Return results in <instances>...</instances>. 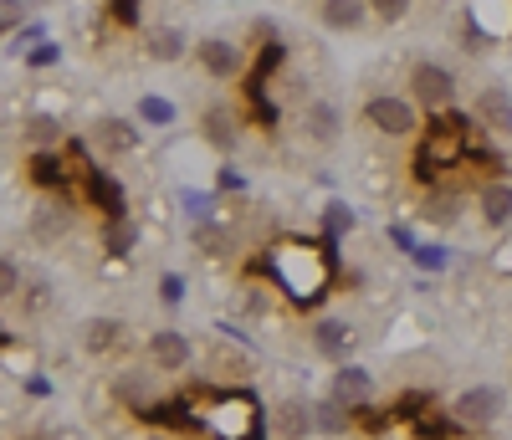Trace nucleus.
I'll use <instances>...</instances> for the list:
<instances>
[{"label":"nucleus","mask_w":512,"mask_h":440,"mask_svg":"<svg viewBox=\"0 0 512 440\" xmlns=\"http://www.w3.org/2000/svg\"><path fill=\"white\" fill-rule=\"evenodd\" d=\"M308 251H313V246H303V241H282V246L272 251V277H277V287H282L292 302H318L323 287H328V251L313 256L308 267H303Z\"/></svg>","instance_id":"f257e3e1"},{"label":"nucleus","mask_w":512,"mask_h":440,"mask_svg":"<svg viewBox=\"0 0 512 440\" xmlns=\"http://www.w3.org/2000/svg\"><path fill=\"white\" fill-rule=\"evenodd\" d=\"M200 425L210 435H221V440H256V425H262V415H256V400L251 394H226V400H216Z\"/></svg>","instance_id":"f03ea898"},{"label":"nucleus","mask_w":512,"mask_h":440,"mask_svg":"<svg viewBox=\"0 0 512 440\" xmlns=\"http://www.w3.org/2000/svg\"><path fill=\"white\" fill-rule=\"evenodd\" d=\"M410 103L425 113H451L456 103V72L441 62H415L410 67Z\"/></svg>","instance_id":"7ed1b4c3"},{"label":"nucleus","mask_w":512,"mask_h":440,"mask_svg":"<svg viewBox=\"0 0 512 440\" xmlns=\"http://www.w3.org/2000/svg\"><path fill=\"white\" fill-rule=\"evenodd\" d=\"M512 36V0H472L466 16V52H487L492 41Z\"/></svg>","instance_id":"20e7f679"},{"label":"nucleus","mask_w":512,"mask_h":440,"mask_svg":"<svg viewBox=\"0 0 512 440\" xmlns=\"http://www.w3.org/2000/svg\"><path fill=\"white\" fill-rule=\"evenodd\" d=\"M502 410H507V394H502L497 384H472V389H461L456 405H451V415L461 420V430H487V425L502 420Z\"/></svg>","instance_id":"39448f33"},{"label":"nucleus","mask_w":512,"mask_h":440,"mask_svg":"<svg viewBox=\"0 0 512 440\" xmlns=\"http://www.w3.org/2000/svg\"><path fill=\"white\" fill-rule=\"evenodd\" d=\"M364 118H369V128H379V134H390V139H410L415 128H420V108L410 103V98H369L364 103Z\"/></svg>","instance_id":"423d86ee"},{"label":"nucleus","mask_w":512,"mask_h":440,"mask_svg":"<svg viewBox=\"0 0 512 440\" xmlns=\"http://www.w3.org/2000/svg\"><path fill=\"white\" fill-rule=\"evenodd\" d=\"M308 338H313V354L318 359H328V364H338V369H344V364H354L349 354H354V323L349 318H318L313 328H308Z\"/></svg>","instance_id":"0eeeda50"},{"label":"nucleus","mask_w":512,"mask_h":440,"mask_svg":"<svg viewBox=\"0 0 512 440\" xmlns=\"http://www.w3.org/2000/svg\"><path fill=\"white\" fill-rule=\"evenodd\" d=\"M195 62L205 67V77H216V82H236L246 72V52L236 47V41H226V36L195 41Z\"/></svg>","instance_id":"6e6552de"},{"label":"nucleus","mask_w":512,"mask_h":440,"mask_svg":"<svg viewBox=\"0 0 512 440\" xmlns=\"http://www.w3.org/2000/svg\"><path fill=\"white\" fill-rule=\"evenodd\" d=\"M93 144L103 149V154H139V144H144V128L134 123V118H118V113H103L98 118V128H93Z\"/></svg>","instance_id":"1a4fd4ad"},{"label":"nucleus","mask_w":512,"mask_h":440,"mask_svg":"<svg viewBox=\"0 0 512 440\" xmlns=\"http://www.w3.org/2000/svg\"><path fill=\"white\" fill-rule=\"evenodd\" d=\"M303 134H308V144L333 149V144H338V134H344V108L328 103V98H313V103L303 108Z\"/></svg>","instance_id":"9d476101"},{"label":"nucleus","mask_w":512,"mask_h":440,"mask_svg":"<svg viewBox=\"0 0 512 440\" xmlns=\"http://www.w3.org/2000/svg\"><path fill=\"white\" fill-rule=\"evenodd\" d=\"M149 364H154L159 374H180V369L190 364V338H185L180 328L149 333Z\"/></svg>","instance_id":"9b49d317"},{"label":"nucleus","mask_w":512,"mask_h":440,"mask_svg":"<svg viewBox=\"0 0 512 440\" xmlns=\"http://www.w3.org/2000/svg\"><path fill=\"white\" fill-rule=\"evenodd\" d=\"M328 394H333L344 410H364V405L374 400V374H369L364 364H344V369L333 374V389H328Z\"/></svg>","instance_id":"f8f14e48"},{"label":"nucleus","mask_w":512,"mask_h":440,"mask_svg":"<svg viewBox=\"0 0 512 440\" xmlns=\"http://www.w3.org/2000/svg\"><path fill=\"white\" fill-rule=\"evenodd\" d=\"M472 118L487 134H512V93L507 87H482L477 103H472Z\"/></svg>","instance_id":"ddd939ff"},{"label":"nucleus","mask_w":512,"mask_h":440,"mask_svg":"<svg viewBox=\"0 0 512 440\" xmlns=\"http://www.w3.org/2000/svg\"><path fill=\"white\" fill-rule=\"evenodd\" d=\"M200 139H205L210 149H221V154H236V144H241V118H236L231 108H205V113H200Z\"/></svg>","instance_id":"4468645a"},{"label":"nucleus","mask_w":512,"mask_h":440,"mask_svg":"<svg viewBox=\"0 0 512 440\" xmlns=\"http://www.w3.org/2000/svg\"><path fill=\"white\" fill-rule=\"evenodd\" d=\"M272 430H277V440H308L318 425H313V405L308 400H282L277 410H272Z\"/></svg>","instance_id":"2eb2a0df"},{"label":"nucleus","mask_w":512,"mask_h":440,"mask_svg":"<svg viewBox=\"0 0 512 440\" xmlns=\"http://www.w3.org/2000/svg\"><path fill=\"white\" fill-rule=\"evenodd\" d=\"M477 215H482V226H492V231L512 226V185L507 180H487L477 190Z\"/></svg>","instance_id":"dca6fc26"},{"label":"nucleus","mask_w":512,"mask_h":440,"mask_svg":"<svg viewBox=\"0 0 512 440\" xmlns=\"http://www.w3.org/2000/svg\"><path fill=\"white\" fill-rule=\"evenodd\" d=\"M21 139H26L31 154H62L67 149V128L57 118H47V113H36V118L21 123Z\"/></svg>","instance_id":"f3484780"},{"label":"nucleus","mask_w":512,"mask_h":440,"mask_svg":"<svg viewBox=\"0 0 512 440\" xmlns=\"http://www.w3.org/2000/svg\"><path fill=\"white\" fill-rule=\"evenodd\" d=\"M185 47H190V41H185L180 26H169V21L144 26V57H149V62H180Z\"/></svg>","instance_id":"a211bd4d"},{"label":"nucleus","mask_w":512,"mask_h":440,"mask_svg":"<svg viewBox=\"0 0 512 440\" xmlns=\"http://www.w3.org/2000/svg\"><path fill=\"white\" fill-rule=\"evenodd\" d=\"M369 16H374L369 0H323V6H318V21L328 31H359Z\"/></svg>","instance_id":"6ab92c4d"},{"label":"nucleus","mask_w":512,"mask_h":440,"mask_svg":"<svg viewBox=\"0 0 512 440\" xmlns=\"http://www.w3.org/2000/svg\"><path fill=\"white\" fill-rule=\"evenodd\" d=\"M420 220H425V226H456V220H461V195L446 190V185H431L425 200H420Z\"/></svg>","instance_id":"aec40b11"},{"label":"nucleus","mask_w":512,"mask_h":440,"mask_svg":"<svg viewBox=\"0 0 512 440\" xmlns=\"http://www.w3.org/2000/svg\"><path fill=\"white\" fill-rule=\"evenodd\" d=\"M98 246H103V256H128V251L139 246V226L128 215H113V220H103Z\"/></svg>","instance_id":"412c9836"},{"label":"nucleus","mask_w":512,"mask_h":440,"mask_svg":"<svg viewBox=\"0 0 512 440\" xmlns=\"http://www.w3.org/2000/svg\"><path fill=\"white\" fill-rule=\"evenodd\" d=\"M67 231H72L67 205H52V200H47V205H36V215H31V236H36V241H47V246H52V241H62Z\"/></svg>","instance_id":"4be33fe9"},{"label":"nucleus","mask_w":512,"mask_h":440,"mask_svg":"<svg viewBox=\"0 0 512 440\" xmlns=\"http://www.w3.org/2000/svg\"><path fill=\"white\" fill-rule=\"evenodd\" d=\"M123 343V323L118 318H88L82 323V348H88V354H113V348Z\"/></svg>","instance_id":"5701e85b"},{"label":"nucleus","mask_w":512,"mask_h":440,"mask_svg":"<svg viewBox=\"0 0 512 440\" xmlns=\"http://www.w3.org/2000/svg\"><path fill=\"white\" fill-rule=\"evenodd\" d=\"M88 195H93V205H103L108 210V220L113 215H128V200H123V190H118V180H113V174L108 169H88Z\"/></svg>","instance_id":"b1692460"},{"label":"nucleus","mask_w":512,"mask_h":440,"mask_svg":"<svg viewBox=\"0 0 512 440\" xmlns=\"http://www.w3.org/2000/svg\"><path fill=\"white\" fill-rule=\"evenodd\" d=\"M354 226H359V210H354L349 200H328V205H323V246H338Z\"/></svg>","instance_id":"393cba45"},{"label":"nucleus","mask_w":512,"mask_h":440,"mask_svg":"<svg viewBox=\"0 0 512 440\" xmlns=\"http://www.w3.org/2000/svg\"><path fill=\"white\" fill-rule=\"evenodd\" d=\"M26 174H31V185H41V190H62V185H67L62 154H31V159H26Z\"/></svg>","instance_id":"a878e982"},{"label":"nucleus","mask_w":512,"mask_h":440,"mask_svg":"<svg viewBox=\"0 0 512 440\" xmlns=\"http://www.w3.org/2000/svg\"><path fill=\"white\" fill-rule=\"evenodd\" d=\"M313 425H318V435H344L354 425V410H344L333 394H323V400H313Z\"/></svg>","instance_id":"bb28decb"},{"label":"nucleus","mask_w":512,"mask_h":440,"mask_svg":"<svg viewBox=\"0 0 512 440\" xmlns=\"http://www.w3.org/2000/svg\"><path fill=\"white\" fill-rule=\"evenodd\" d=\"M190 241H195L205 256H226V251H231V231H221L216 220H205V226H195V231H190Z\"/></svg>","instance_id":"cd10ccee"},{"label":"nucleus","mask_w":512,"mask_h":440,"mask_svg":"<svg viewBox=\"0 0 512 440\" xmlns=\"http://www.w3.org/2000/svg\"><path fill=\"white\" fill-rule=\"evenodd\" d=\"M456 430H461V420H456V415L446 420V415H431V410H425V415L415 420V435H420V440H451Z\"/></svg>","instance_id":"c85d7f7f"},{"label":"nucleus","mask_w":512,"mask_h":440,"mask_svg":"<svg viewBox=\"0 0 512 440\" xmlns=\"http://www.w3.org/2000/svg\"><path fill=\"white\" fill-rule=\"evenodd\" d=\"M139 123H149V128H169V123H175V103H169V98H139Z\"/></svg>","instance_id":"c756f323"},{"label":"nucleus","mask_w":512,"mask_h":440,"mask_svg":"<svg viewBox=\"0 0 512 440\" xmlns=\"http://www.w3.org/2000/svg\"><path fill=\"white\" fill-rule=\"evenodd\" d=\"M369 11L384 21V26H400L410 16V0H369Z\"/></svg>","instance_id":"7c9ffc66"},{"label":"nucleus","mask_w":512,"mask_h":440,"mask_svg":"<svg viewBox=\"0 0 512 440\" xmlns=\"http://www.w3.org/2000/svg\"><path fill=\"white\" fill-rule=\"evenodd\" d=\"M108 16H113L118 26H128V31H134V26L144 21V0H113V6H108Z\"/></svg>","instance_id":"2f4dec72"},{"label":"nucleus","mask_w":512,"mask_h":440,"mask_svg":"<svg viewBox=\"0 0 512 440\" xmlns=\"http://www.w3.org/2000/svg\"><path fill=\"white\" fill-rule=\"evenodd\" d=\"M185 292H190V287H185L180 272H164V277H159V302H164V307H180Z\"/></svg>","instance_id":"473e14b6"},{"label":"nucleus","mask_w":512,"mask_h":440,"mask_svg":"<svg viewBox=\"0 0 512 440\" xmlns=\"http://www.w3.org/2000/svg\"><path fill=\"white\" fill-rule=\"evenodd\" d=\"M282 57H287V47H282V41L262 47V57H256V77H251V82H267V72H277V67H282Z\"/></svg>","instance_id":"72a5a7b5"},{"label":"nucleus","mask_w":512,"mask_h":440,"mask_svg":"<svg viewBox=\"0 0 512 440\" xmlns=\"http://www.w3.org/2000/svg\"><path fill=\"white\" fill-rule=\"evenodd\" d=\"M52 62H62V47H57V41H36V47L26 52V67H52Z\"/></svg>","instance_id":"f704fd0d"},{"label":"nucleus","mask_w":512,"mask_h":440,"mask_svg":"<svg viewBox=\"0 0 512 440\" xmlns=\"http://www.w3.org/2000/svg\"><path fill=\"white\" fill-rule=\"evenodd\" d=\"M446 261H451L446 246H420L415 251V267H425V272H446Z\"/></svg>","instance_id":"c9c22d12"},{"label":"nucleus","mask_w":512,"mask_h":440,"mask_svg":"<svg viewBox=\"0 0 512 440\" xmlns=\"http://www.w3.org/2000/svg\"><path fill=\"white\" fill-rule=\"evenodd\" d=\"M180 200H185V210L195 215V226H205V220H210V205H216V200H210V195H200V190H185Z\"/></svg>","instance_id":"e433bc0d"},{"label":"nucleus","mask_w":512,"mask_h":440,"mask_svg":"<svg viewBox=\"0 0 512 440\" xmlns=\"http://www.w3.org/2000/svg\"><path fill=\"white\" fill-rule=\"evenodd\" d=\"M21 292V272H16V256L0 261V297H16Z\"/></svg>","instance_id":"4c0bfd02"},{"label":"nucleus","mask_w":512,"mask_h":440,"mask_svg":"<svg viewBox=\"0 0 512 440\" xmlns=\"http://www.w3.org/2000/svg\"><path fill=\"white\" fill-rule=\"evenodd\" d=\"M21 16H26V0H0V26H6V36H16Z\"/></svg>","instance_id":"58836bf2"},{"label":"nucleus","mask_w":512,"mask_h":440,"mask_svg":"<svg viewBox=\"0 0 512 440\" xmlns=\"http://www.w3.org/2000/svg\"><path fill=\"white\" fill-rule=\"evenodd\" d=\"M216 190H246V174H236V169L226 164V169L216 174Z\"/></svg>","instance_id":"ea45409f"},{"label":"nucleus","mask_w":512,"mask_h":440,"mask_svg":"<svg viewBox=\"0 0 512 440\" xmlns=\"http://www.w3.org/2000/svg\"><path fill=\"white\" fill-rule=\"evenodd\" d=\"M390 241H395V246H400L405 256H415V251H420V241H415V236H410L405 226H390Z\"/></svg>","instance_id":"a19ab883"},{"label":"nucleus","mask_w":512,"mask_h":440,"mask_svg":"<svg viewBox=\"0 0 512 440\" xmlns=\"http://www.w3.org/2000/svg\"><path fill=\"white\" fill-rule=\"evenodd\" d=\"M216 369H246L236 354H226V348H216Z\"/></svg>","instance_id":"79ce46f5"}]
</instances>
